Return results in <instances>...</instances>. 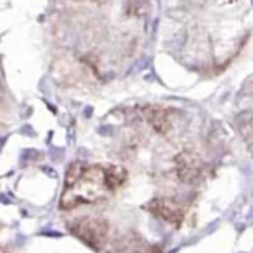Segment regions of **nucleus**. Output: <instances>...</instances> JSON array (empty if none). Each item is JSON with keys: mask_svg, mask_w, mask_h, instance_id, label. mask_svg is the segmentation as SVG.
I'll use <instances>...</instances> for the list:
<instances>
[{"mask_svg": "<svg viewBox=\"0 0 253 253\" xmlns=\"http://www.w3.org/2000/svg\"><path fill=\"white\" fill-rule=\"evenodd\" d=\"M146 120L149 122V125L155 128L158 134H167L170 130V116H169V111L163 108H148L146 109Z\"/></svg>", "mask_w": 253, "mask_h": 253, "instance_id": "39448f33", "label": "nucleus"}, {"mask_svg": "<svg viewBox=\"0 0 253 253\" xmlns=\"http://www.w3.org/2000/svg\"><path fill=\"white\" fill-rule=\"evenodd\" d=\"M68 231L94 252H101L109 238L108 220L99 217H78L68 222Z\"/></svg>", "mask_w": 253, "mask_h": 253, "instance_id": "f03ea898", "label": "nucleus"}, {"mask_svg": "<svg viewBox=\"0 0 253 253\" xmlns=\"http://www.w3.org/2000/svg\"><path fill=\"white\" fill-rule=\"evenodd\" d=\"M146 210L151 211L153 215L160 217L162 220L169 222L172 225H180L186 217V207L180 203L179 200L170 196H158L153 198L148 205H146Z\"/></svg>", "mask_w": 253, "mask_h": 253, "instance_id": "7ed1b4c3", "label": "nucleus"}, {"mask_svg": "<svg viewBox=\"0 0 253 253\" xmlns=\"http://www.w3.org/2000/svg\"><path fill=\"white\" fill-rule=\"evenodd\" d=\"M175 172L184 184H193L203 172V162L193 151H182L175 156Z\"/></svg>", "mask_w": 253, "mask_h": 253, "instance_id": "20e7f679", "label": "nucleus"}, {"mask_svg": "<svg viewBox=\"0 0 253 253\" xmlns=\"http://www.w3.org/2000/svg\"><path fill=\"white\" fill-rule=\"evenodd\" d=\"M113 191L115 187L109 177V167L75 163L66 172L59 207L63 210H71L80 205H90L104 200Z\"/></svg>", "mask_w": 253, "mask_h": 253, "instance_id": "f257e3e1", "label": "nucleus"}]
</instances>
